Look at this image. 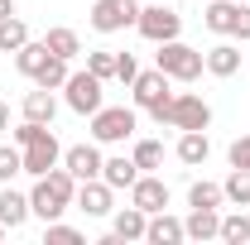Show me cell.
Here are the masks:
<instances>
[{
	"instance_id": "30",
	"label": "cell",
	"mask_w": 250,
	"mask_h": 245,
	"mask_svg": "<svg viewBox=\"0 0 250 245\" xmlns=\"http://www.w3.org/2000/svg\"><path fill=\"white\" fill-rule=\"evenodd\" d=\"M15 173H24V149L20 144H0V183H10Z\"/></svg>"
},
{
	"instance_id": "34",
	"label": "cell",
	"mask_w": 250,
	"mask_h": 245,
	"mask_svg": "<svg viewBox=\"0 0 250 245\" xmlns=\"http://www.w3.org/2000/svg\"><path fill=\"white\" fill-rule=\"evenodd\" d=\"M226 159H231V168H250V135H241V140H231V149H226Z\"/></svg>"
},
{
	"instance_id": "3",
	"label": "cell",
	"mask_w": 250,
	"mask_h": 245,
	"mask_svg": "<svg viewBox=\"0 0 250 245\" xmlns=\"http://www.w3.org/2000/svg\"><path fill=\"white\" fill-rule=\"evenodd\" d=\"M159 125H173V130H207L212 125V106L197 92H173V101L154 116Z\"/></svg>"
},
{
	"instance_id": "9",
	"label": "cell",
	"mask_w": 250,
	"mask_h": 245,
	"mask_svg": "<svg viewBox=\"0 0 250 245\" xmlns=\"http://www.w3.org/2000/svg\"><path fill=\"white\" fill-rule=\"evenodd\" d=\"M62 163V144H58V135L53 130H39L29 144H24V173L29 178H43L48 168H58Z\"/></svg>"
},
{
	"instance_id": "4",
	"label": "cell",
	"mask_w": 250,
	"mask_h": 245,
	"mask_svg": "<svg viewBox=\"0 0 250 245\" xmlns=\"http://www.w3.org/2000/svg\"><path fill=\"white\" fill-rule=\"evenodd\" d=\"M135 29H140V39H149V43H168V39L183 34V15H178L168 0H159V5H140Z\"/></svg>"
},
{
	"instance_id": "10",
	"label": "cell",
	"mask_w": 250,
	"mask_h": 245,
	"mask_svg": "<svg viewBox=\"0 0 250 245\" xmlns=\"http://www.w3.org/2000/svg\"><path fill=\"white\" fill-rule=\"evenodd\" d=\"M72 207L87 212V216H111V212H116V187L106 183V178H87V183H77Z\"/></svg>"
},
{
	"instance_id": "38",
	"label": "cell",
	"mask_w": 250,
	"mask_h": 245,
	"mask_svg": "<svg viewBox=\"0 0 250 245\" xmlns=\"http://www.w3.org/2000/svg\"><path fill=\"white\" fill-rule=\"evenodd\" d=\"M0 236H5V226H0Z\"/></svg>"
},
{
	"instance_id": "1",
	"label": "cell",
	"mask_w": 250,
	"mask_h": 245,
	"mask_svg": "<svg viewBox=\"0 0 250 245\" xmlns=\"http://www.w3.org/2000/svg\"><path fill=\"white\" fill-rule=\"evenodd\" d=\"M72 197H77V178L67 173V168H48L43 178H34V192H29V212L48 226V221H58L67 207H72Z\"/></svg>"
},
{
	"instance_id": "5",
	"label": "cell",
	"mask_w": 250,
	"mask_h": 245,
	"mask_svg": "<svg viewBox=\"0 0 250 245\" xmlns=\"http://www.w3.org/2000/svg\"><path fill=\"white\" fill-rule=\"evenodd\" d=\"M135 111L130 106H101L92 116V140L96 144H125L130 135H135Z\"/></svg>"
},
{
	"instance_id": "23",
	"label": "cell",
	"mask_w": 250,
	"mask_h": 245,
	"mask_svg": "<svg viewBox=\"0 0 250 245\" xmlns=\"http://www.w3.org/2000/svg\"><path fill=\"white\" fill-rule=\"evenodd\" d=\"M43 43H48V53H58V58H67V62L82 53V39H77V29H62V24L43 34Z\"/></svg>"
},
{
	"instance_id": "8",
	"label": "cell",
	"mask_w": 250,
	"mask_h": 245,
	"mask_svg": "<svg viewBox=\"0 0 250 245\" xmlns=\"http://www.w3.org/2000/svg\"><path fill=\"white\" fill-rule=\"evenodd\" d=\"M135 20H140V0H96L92 5V29L96 34L135 29Z\"/></svg>"
},
{
	"instance_id": "26",
	"label": "cell",
	"mask_w": 250,
	"mask_h": 245,
	"mask_svg": "<svg viewBox=\"0 0 250 245\" xmlns=\"http://www.w3.org/2000/svg\"><path fill=\"white\" fill-rule=\"evenodd\" d=\"M221 192H226L231 207H250V168H231L226 183H221Z\"/></svg>"
},
{
	"instance_id": "36",
	"label": "cell",
	"mask_w": 250,
	"mask_h": 245,
	"mask_svg": "<svg viewBox=\"0 0 250 245\" xmlns=\"http://www.w3.org/2000/svg\"><path fill=\"white\" fill-rule=\"evenodd\" d=\"M15 15V0H0V20H10Z\"/></svg>"
},
{
	"instance_id": "29",
	"label": "cell",
	"mask_w": 250,
	"mask_h": 245,
	"mask_svg": "<svg viewBox=\"0 0 250 245\" xmlns=\"http://www.w3.org/2000/svg\"><path fill=\"white\" fill-rule=\"evenodd\" d=\"M221 202H226L221 183H192L188 187V207H221Z\"/></svg>"
},
{
	"instance_id": "28",
	"label": "cell",
	"mask_w": 250,
	"mask_h": 245,
	"mask_svg": "<svg viewBox=\"0 0 250 245\" xmlns=\"http://www.w3.org/2000/svg\"><path fill=\"white\" fill-rule=\"evenodd\" d=\"M135 163H140V173H154L159 163H164V144L159 140H135V154H130Z\"/></svg>"
},
{
	"instance_id": "6",
	"label": "cell",
	"mask_w": 250,
	"mask_h": 245,
	"mask_svg": "<svg viewBox=\"0 0 250 245\" xmlns=\"http://www.w3.org/2000/svg\"><path fill=\"white\" fill-rule=\"evenodd\" d=\"M62 92H67V106L77 111V116H96L101 106H106V82L96 77V72H72L67 82H62Z\"/></svg>"
},
{
	"instance_id": "2",
	"label": "cell",
	"mask_w": 250,
	"mask_h": 245,
	"mask_svg": "<svg viewBox=\"0 0 250 245\" xmlns=\"http://www.w3.org/2000/svg\"><path fill=\"white\" fill-rule=\"evenodd\" d=\"M154 67H159V72H168L173 82H197V77L207 72V53L188 48L183 39H168V43H159Z\"/></svg>"
},
{
	"instance_id": "27",
	"label": "cell",
	"mask_w": 250,
	"mask_h": 245,
	"mask_svg": "<svg viewBox=\"0 0 250 245\" xmlns=\"http://www.w3.org/2000/svg\"><path fill=\"white\" fill-rule=\"evenodd\" d=\"M29 43V29H24V20H0V53H20Z\"/></svg>"
},
{
	"instance_id": "17",
	"label": "cell",
	"mask_w": 250,
	"mask_h": 245,
	"mask_svg": "<svg viewBox=\"0 0 250 245\" xmlns=\"http://www.w3.org/2000/svg\"><path fill=\"white\" fill-rule=\"evenodd\" d=\"M236 15H241L236 0H212L207 15H202V24H207L212 34H221V39H231V34H236Z\"/></svg>"
},
{
	"instance_id": "14",
	"label": "cell",
	"mask_w": 250,
	"mask_h": 245,
	"mask_svg": "<svg viewBox=\"0 0 250 245\" xmlns=\"http://www.w3.org/2000/svg\"><path fill=\"white\" fill-rule=\"evenodd\" d=\"M145 226H149V212H140L135 202L121 207V212H111V236L116 241H145Z\"/></svg>"
},
{
	"instance_id": "20",
	"label": "cell",
	"mask_w": 250,
	"mask_h": 245,
	"mask_svg": "<svg viewBox=\"0 0 250 245\" xmlns=\"http://www.w3.org/2000/svg\"><path fill=\"white\" fill-rule=\"evenodd\" d=\"M207 72H212V77H236V72H241V48H236V43L207 48Z\"/></svg>"
},
{
	"instance_id": "21",
	"label": "cell",
	"mask_w": 250,
	"mask_h": 245,
	"mask_svg": "<svg viewBox=\"0 0 250 245\" xmlns=\"http://www.w3.org/2000/svg\"><path fill=\"white\" fill-rule=\"evenodd\" d=\"M53 116H58V101H53V92H48V87H34V92L24 96V121L53 125Z\"/></svg>"
},
{
	"instance_id": "39",
	"label": "cell",
	"mask_w": 250,
	"mask_h": 245,
	"mask_svg": "<svg viewBox=\"0 0 250 245\" xmlns=\"http://www.w3.org/2000/svg\"><path fill=\"white\" fill-rule=\"evenodd\" d=\"M246 5H250V0H246Z\"/></svg>"
},
{
	"instance_id": "25",
	"label": "cell",
	"mask_w": 250,
	"mask_h": 245,
	"mask_svg": "<svg viewBox=\"0 0 250 245\" xmlns=\"http://www.w3.org/2000/svg\"><path fill=\"white\" fill-rule=\"evenodd\" d=\"M217 241H226V245H246V241H250V212H226V216H221Z\"/></svg>"
},
{
	"instance_id": "35",
	"label": "cell",
	"mask_w": 250,
	"mask_h": 245,
	"mask_svg": "<svg viewBox=\"0 0 250 245\" xmlns=\"http://www.w3.org/2000/svg\"><path fill=\"white\" fill-rule=\"evenodd\" d=\"M231 39L250 43V5H241V15H236V34H231Z\"/></svg>"
},
{
	"instance_id": "32",
	"label": "cell",
	"mask_w": 250,
	"mask_h": 245,
	"mask_svg": "<svg viewBox=\"0 0 250 245\" xmlns=\"http://www.w3.org/2000/svg\"><path fill=\"white\" fill-rule=\"evenodd\" d=\"M43 241H58V245H77V241H82V231H77V226H62V221H48Z\"/></svg>"
},
{
	"instance_id": "16",
	"label": "cell",
	"mask_w": 250,
	"mask_h": 245,
	"mask_svg": "<svg viewBox=\"0 0 250 245\" xmlns=\"http://www.w3.org/2000/svg\"><path fill=\"white\" fill-rule=\"evenodd\" d=\"M183 231H188V241H217L221 212H217V207H192L188 221H183Z\"/></svg>"
},
{
	"instance_id": "13",
	"label": "cell",
	"mask_w": 250,
	"mask_h": 245,
	"mask_svg": "<svg viewBox=\"0 0 250 245\" xmlns=\"http://www.w3.org/2000/svg\"><path fill=\"white\" fill-rule=\"evenodd\" d=\"M29 216H34V212H29V197H24V192H15L10 183H0V226H5V231H20Z\"/></svg>"
},
{
	"instance_id": "15",
	"label": "cell",
	"mask_w": 250,
	"mask_h": 245,
	"mask_svg": "<svg viewBox=\"0 0 250 245\" xmlns=\"http://www.w3.org/2000/svg\"><path fill=\"white\" fill-rule=\"evenodd\" d=\"M145 241H149V245H178V241H188V231H183V221H178V216H168V212H149Z\"/></svg>"
},
{
	"instance_id": "31",
	"label": "cell",
	"mask_w": 250,
	"mask_h": 245,
	"mask_svg": "<svg viewBox=\"0 0 250 245\" xmlns=\"http://www.w3.org/2000/svg\"><path fill=\"white\" fill-rule=\"evenodd\" d=\"M87 72H96L101 82H111V77H116V53H111V48H96V53H87Z\"/></svg>"
},
{
	"instance_id": "12",
	"label": "cell",
	"mask_w": 250,
	"mask_h": 245,
	"mask_svg": "<svg viewBox=\"0 0 250 245\" xmlns=\"http://www.w3.org/2000/svg\"><path fill=\"white\" fill-rule=\"evenodd\" d=\"M130 202H135L140 212H164V207H168V183L154 178V173H140V178L130 183Z\"/></svg>"
},
{
	"instance_id": "19",
	"label": "cell",
	"mask_w": 250,
	"mask_h": 245,
	"mask_svg": "<svg viewBox=\"0 0 250 245\" xmlns=\"http://www.w3.org/2000/svg\"><path fill=\"white\" fill-rule=\"evenodd\" d=\"M207 154H212V140H207V130H183V135H178V159H183L188 168L207 163Z\"/></svg>"
},
{
	"instance_id": "22",
	"label": "cell",
	"mask_w": 250,
	"mask_h": 245,
	"mask_svg": "<svg viewBox=\"0 0 250 245\" xmlns=\"http://www.w3.org/2000/svg\"><path fill=\"white\" fill-rule=\"evenodd\" d=\"M67 77H72L67 58H58V53H53V58H48L43 67H39V72H34V87H48V92H62V82H67Z\"/></svg>"
},
{
	"instance_id": "33",
	"label": "cell",
	"mask_w": 250,
	"mask_h": 245,
	"mask_svg": "<svg viewBox=\"0 0 250 245\" xmlns=\"http://www.w3.org/2000/svg\"><path fill=\"white\" fill-rule=\"evenodd\" d=\"M135 77H140V62H135V53H116V82H125V87H130Z\"/></svg>"
},
{
	"instance_id": "24",
	"label": "cell",
	"mask_w": 250,
	"mask_h": 245,
	"mask_svg": "<svg viewBox=\"0 0 250 245\" xmlns=\"http://www.w3.org/2000/svg\"><path fill=\"white\" fill-rule=\"evenodd\" d=\"M53 58V53H48V43H43V39H39V43H24V48H20V53H15V67H20V72H24V77H29L34 82V72H39V67H43V62Z\"/></svg>"
},
{
	"instance_id": "7",
	"label": "cell",
	"mask_w": 250,
	"mask_h": 245,
	"mask_svg": "<svg viewBox=\"0 0 250 245\" xmlns=\"http://www.w3.org/2000/svg\"><path fill=\"white\" fill-rule=\"evenodd\" d=\"M130 92H135V106H140V111L159 116V111L173 101V77L159 72V67H154V72H140V77L130 82Z\"/></svg>"
},
{
	"instance_id": "37",
	"label": "cell",
	"mask_w": 250,
	"mask_h": 245,
	"mask_svg": "<svg viewBox=\"0 0 250 245\" xmlns=\"http://www.w3.org/2000/svg\"><path fill=\"white\" fill-rule=\"evenodd\" d=\"M0 130H10V106L0 101Z\"/></svg>"
},
{
	"instance_id": "18",
	"label": "cell",
	"mask_w": 250,
	"mask_h": 245,
	"mask_svg": "<svg viewBox=\"0 0 250 245\" xmlns=\"http://www.w3.org/2000/svg\"><path fill=\"white\" fill-rule=\"evenodd\" d=\"M101 178L116 187V192H130V183L140 178V163H135V159H125V154H116V159H106V163H101Z\"/></svg>"
},
{
	"instance_id": "11",
	"label": "cell",
	"mask_w": 250,
	"mask_h": 245,
	"mask_svg": "<svg viewBox=\"0 0 250 245\" xmlns=\"http://www.w3.org/2000/svg\"><path fill=\"white\" fill-rule=\"evenodd\" d=\"M101 149L96 144H72V149H62V168L77 178V183H87V178H101Z\"/></svg>"
}]
</instances>
